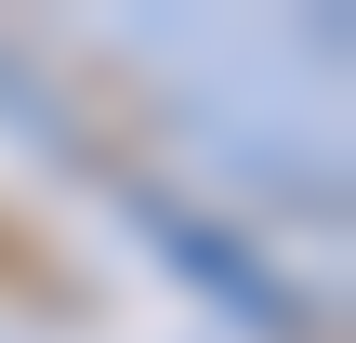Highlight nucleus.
I'll use <instances>...</instances> for the list:
<instances>
[{
  "label": "nucleus",
  "instance_id": "1",
  "mask_svg": "<svg viewBox=\"0 0 356 343\" xmlns=\"http://www.w3.org/2000/svg\"><path fill=\"white\" fill-rule=\"evenodd\" d=\"M119 198H132L145 251H159V264H172L211 317H238L251 343H304V330H317V304L291 291V264H277L264 238H238L225 212H198V198H172V185H119Z\"/></svg>",
  "mask_w": 356,
  "mask_h": 343
}]
</instances>
